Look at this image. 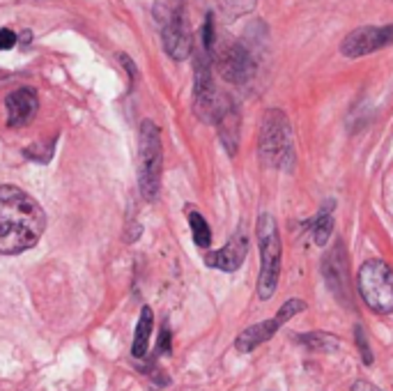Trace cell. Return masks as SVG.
Segmentation results:
<instances>
[{"instance_id":"obj_1","label":"cell","mask_w":393,"mask_h":391,"mask_svg":"<svg viewBox=\"0 0 393 391\" xmlns=\"http://www.w3.org/2000/svg\"><path fill=\"white\" fill-rule=\"evenodd\" d=\"M46 214L31 193L3 184L0 187V253L14 256L33 249L44 235Z\"/></svg>"},{"instance_id":"obj_2","label":"cell","mask_w":393,"mask_h":391,"mask_svg":"<svg viewBox=\"0 0 393 391\" xmlns=\"http://www.w3.org/2000/svg\"><path fill=\"white\" fill-rule=\"evenodd\" d=\"M258 154L267 168L292 171L294 166V141L288 115L281 109H269L262 117L258 134Z\"/></svg>"},{"instance_id":"obj_3","label":"cell","mask_w":393,"mask_h":391,"mask_svg":"<svg viewBox=\"0 0 393 391\" xmlns=\"http://www.w3.org/2000/svg\"><path fill=\"white\" fill-rule=\"evenodd\" d=\"M152 14L161 33L163 51L178 63L186 60L193 53L191 26L186 18V0H154Z\"/></svg>"},{"instance_id":"obj_4","label":"cell","mask_w":393,"mask_h":391,"mask_svg":"<svg viewBox=\"0 0 393 391\" xmlns=\"http://www.w3.org/2000/svg\"><path fill=\"white\" fill-rule=\"evenodd\" d=\"M255 235H258V247H260L258 297L271 299L274 292L279 288L281 256H283V244H281L276 219H274L271 214H260L258 226H255Z\"/></svg>"},{"instance_id":"obj_5","label":"cell","mask_w":393,"mask_h":391,"mask_svg":"<svg viewBox=\"0 0 393 391\" xmlns=\"http://www.w3.org/2000/svg\"><path fill=\"white\" fill-rule=\"evenodd\" d=\"M161 173H163L161 132L152 120H143L139 132V187L147 203L156 200V196H159Z\"/></svg>"},{"instance_id":"obj_6","label":"cell","mask_w":393,"mask_h":391,"mask_svg":"<svg viewBox=\"0 0 393 391\" xmlns=\"http://www.w3.org/2000/svg\"><path fill=\"white\" fill-rule=\"evenodd\" d=\"M359 295L375 313H393V269L384 260H366L359 269Z\"/></svg>"},{"instance_id":"obj_7","label":"cell","mask_w":393,"mask_h":391,"mask_svg":"<svg viewBox=\"0 0 393 391\" xmlns=\"http://www.w3.org/2000/svg\"><path fill=\"white\" fill-rule=\"evenodd\" d=\"M216 70L225 78L228 83H247L255 76V58L251 53V48L242 42H230L225 44L219 53H216Z\"/></svg>"},{"instance_id":"obj_8","label":"cell","mask_w":393,"mask_h":391,"mask_svg":"<svg viewBox=\"0 0 393 391\" xmlns=\"http://www.w3.org/2000/svg\"><path fill=\"white\" fill-rule=\"evenodd\" d=\"M389 44H393V26H361L340 42V53L350 60H357V58L382 51Z\"/></svg>"},{"instance_id":"obj_9","label":"cell","mask_w":393,"mask_h":391,"mask_svg":"<svg viewBox=\"0 0 393 391\" xmlns=\"http://www.w3.org/2000/svg\"><path fill=\"white\" fill-rule=\"evenodd\" d=\"M322 277L327 281L329 290L336 295V299L350 304V262L345 253V244L340 240L327 251L322 260Z\"/></svg>"},{"instance_id":"obj_10","label":"cell","mask_w":393,"mask_h":391,"mask_svg":"<svg viewBox=\"0 0 393 391\" xmlns=\"http://www.w3.org/2000/svg\"><path fill=\"white\" fill-rule=\"evenodd\" d=\"M247 253H249V237L244 230H237L223 249L212 251L205 258V262L221 272H237L244 265V260H247Z\"/></svg>"},{"instance_id":"obj_11","label":"cell","mask_w":393,"mask_h":391,"mask_svg":"<svg viewBox=\"0 0 393 391\" xmlns=\"http://www.w3.org/2000/svg\"><path fill=\"white\" fill-rule=\"evenodd\" d=\"M239 122L242 117L237 106H235V102L228 95H223L219 111H216V117H214V124L219 129V139L223 143V148L228 150V154H235L239 148Z\"/></svg>"},{"instance_id":"obj_12","label":"cell","mask_w":393,"mask_h":391,"mask_svg":"<svg viewBox=\"0 0 393 391\" xmlns=\"http://www.w3.org/2000/svg\"><path fill=\"white\" fill-rule=\"evenodd\" d=\"M5 109H7V124L9 127H26L39 109L37 92L33 90V87H18V90L7 95Z\"/></svg>"},{"instance_id":"obj_13","label":"cell","mask_w":393,"mask_h":391,"mask_svg":"<svg viewBox=\"0 0 393 391\" xmlns=\"http://www.w3.org/2000/svg\"><path fill=\"white\" fill-rule=\"evenodd\" d=\"M281 325H286V322H283L279 316H274L271 320H262V322H258V325H251L249 329H244L237 336L235 348H237V352H244V355H247V352H253L258 346L267 343V341L281 329Z\"/></svg>"},{"instance_id":"obj_14","label":"cell","mask_w":393,"mask_h":391,"mask_svg":"<svg viewBox=\"0 0 393 391\" xmlns=\"http://www.w3.org/2000/svg\"><path fill=\"white\" fill-rule=\"evenodd\" d=\"M152 329H154V313L150 306H143L139 325H136V334H134V346H131V355L136 359H141L147 355L150 350V338H152Z\"/></svg>"},{"instance_id":"obj_15","label":"cell","mask_w":393,"mask_h":391,"mask_svg":"<svg viewBox=\"0 0 393 391\" xmlns=\"http://www.w3.org/2000/svg\"><path fill=\"white\" fill-rule=\"evenodd\" d=\"M333 208H336V205H333V200H327L320 208L318 217L308 221V226L313 230V240H316L318 247H324V244L329 242L331 232H333V217H331Z\"/></svg>"},{"instance_id":"obj_16","label":"cell","mask_w":393,"mask_h":391,"mask_svg":"<svg viewBox=\"0 0 393 391\" xmlns=\"http://www.w3.org/2000/svg\"><path fill=\"white\" fill-rule=\"evenodd\" d=\"M299 341L306 348L318 350V352H336V350H340L338 336L329 334V331H311V334L299 336Z\"/></svg>"},{"instance_id":"obj_17","label":"cell","mask_w":393,"mask_h":391,"mask_svg":"<svg viewBox=\"0 0 393 391\" xmlns=\"http://www.w3.org/2000/svg\"><path fill=\"white\" fill-rule=\"evenodd\" d=\"M189 226H191L193 242L198 244L200 249H208L212 244V230L200 212H189Z\"/></svg>"},{"instance_id":"obj_18","label":"cell","mask_w":393,"mask_h":391,"mask_svg":"<svg viewBox=\"0 0 393 391\" xmlns=\"http://www.w3.org/2000/svg\"><path fill=\"white\" fill-rule=\"evenodd\" d=\"M255 3H258V0H219V7L225 18L235 21V18L251 14L255 9Z\"/></svg>"},{"instance_id":"obj_19","label":"cell","mask_w":393,"mask_h":391,"mask_svg":"<svg viewBox=\"0 0 393 391\" xmlns=\"http://www.w3.org/2000/svg\"><path fill=\"white\" fill-rule=\"evenodd\" d=\"M355 338H357V348L361 352V359H363V364L370 366L372 364V352H370V346H368V338H366V331H363L361 325L355 327Z\"/></svg>"},{"instance_id":"obj_20","label":"cell","mask_w":393,"mask_h":391,"mask_svg":"<svg viewBox=\"0 0 393 391\" xmlns=\"http://www.w3.org/2000/svg\"><path fill=\"white\" fill-rule=\"evenodd\" d=\"M214 39H216L214 37V16L208 14V18H205V23H203V31H200V46L214 53Z\"/></svg>"},{"instance_id":"obj_21","label":"cell","mask_w":393,"mask_h":391,"mask_svg":"<svg viewBox=\"0 0 393 391\" xmlns=\"http://www.w3.org/2000/svg\"><path fill=\"white\" fill-rule=\"evenodd\" d=\"M16 33L9 31V28H0V51H9L16 44Z\"/></svg>"},{"instance_id":"obj_22","label":"cell","mask_w":393,"mask_h":391,"mask_svg":"<svg viewBox=\"0 0 393 391\" xmlns=\"http://www.w3.org/2000/svg\"><path fill=\"white\" fill-rule=\"evenodd\" d=\"M159 352H171V331L168 327L161 329V338H159Z\"/></svg>"},{"instance_id":"obj_23","label":"cell","mask_w":393,"mask_h":391,"mask_svg":"<svg viewBox=\"0 0 393 391\" xmlns=\"http://www.w3.org/2000/svg\"><path fill=\"white\" fill-rule=\"evenodd\" d=\"M350 391H379V389L375 385L366 382V380H357V382L350 387Z\"/></svg>"},{"instance_id":"obj_24","label":"cell","mask_w":393,"mask_h":391,"mask_svg":"<svg viewBox=\"0 0 393 391\" xmlns=\"http://www.w3.org/2000/svg\"><path fill=\"white\" fill-rule=\"evenodd\" d=\"M31 42H33V33H31V31H23V33H21V44L28 46Z\"/></svg>"}]
</instances>
